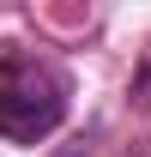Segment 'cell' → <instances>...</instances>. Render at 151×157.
<instances>
[{"label":"cell","instance_id":"cell-1","mask_svg":"<svg viewBox=\"0 0 151 157\" xmlns=\"http://www.w3.org/2000/svg\"><path fill=\"white\" fill-rule=\"evenodd\" d=\"M67 121V73L42 55L0 60V139L37 145Z\"/></svg>","mask_w":151,"mask_h":157}]
</instances>
